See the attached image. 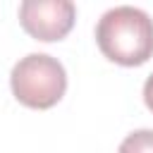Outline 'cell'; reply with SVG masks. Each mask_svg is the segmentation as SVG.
I'll return each mask as SVG.
<instances>
[{
  "mask_svg": "<svg viewBox=\"0 0 153 153\" xmlns=\"http://www.w3.org/2000/svg\"><path fill=\"white\" fill-rule=\"evenodd\" d=\"M117 153H153V129H136L122 143Z\"/></svg>",
  "mask_w": 153,
  "mask_h": 153,
  "instance_id": "277c9868",
  "label": "cell"
},
{
  "mask_svg": "<svg viewBox=\"0 0 153 153\" xmlns=\"http://www.w3.org/2000/svg\"><path fill=\"white\" fill-rule=\"evenodd\" d=\"M143 100H146V105H148V110L153 112V74L146 79V84H143Z\"/></svg>",
  "mask_w": 153,
  "mask_h": 153,
  "instance_id": "5b68a950",
  "label": "cell"
},
{
  "mask_svg": "<svg viewBox=\"0 0 153 153\" xmlns=\"http://www.w3.org/2000/svg\"><path fill=\"white\" fill-rule=\"evenodd\" d=\"M100 53L124 67L143 65L153 55V19L131 5L108 10L96 26Z\"/></svg>",
  "mask_w": 153,
  "mask_h": 153,
  "instance_id": "6da1fadb",
  "label": "cell"
},
{
  "mask_svg": "<svg viewBox=\"0 0 153 153\" xmlns=\"http://www.w3.org/2000/svg\"><path fill=\"white\" fill-rule=\"evenodd\" d=\"M76 7L69 0H24L19 5V24L36 41H60L69 33Z\"/></svg>",
  "mask_w": 153,
  "mask_h": 153,
  "instance_id": "3957f363",
  "label": "cell"
},
{
  "mask_svg": "<svg viewBox=\"0 0 153 153\" xmlns=\"http://www.w3.org/2000/svg\"><path fill=\"white\" fill-rule=\"evenodd\" d=\"M10 86L22 105L33 110H48L65 96L67 74L60 60L45 53H31L12 67Z\"/></svg>",
  "mask_w": 153,
  "mask_h": 153,
  "instance_id": "7a4b0ae2",
  "label": "cell"
}]
</instances>
